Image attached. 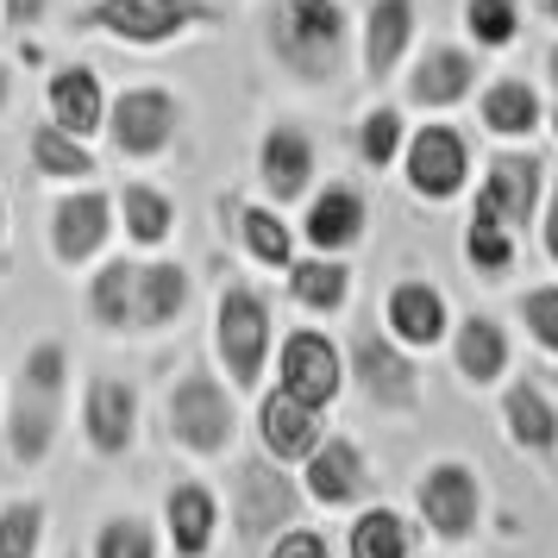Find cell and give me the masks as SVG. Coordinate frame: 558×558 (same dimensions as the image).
Wrapping results in <instances>:
<instances>
[{
  "label": "cell",
  "instance_id": "cell-1",
  "mask_svg": "<svg viewBox=\"0 0 558 558\" xmlns=\"http://www.w3.org/2000/svg\"><path fill=\"white\" fill-rule=\"evenodd\" d=\"M63 414H70V345L45 332L13 371V389L0 408V458L13 471H45L63 439Z\"/></svg>",
  "mask_w": 558,
  "mask_h": 558
},
{
  "label": "cell",
  "instance_id": "cell-2",
  "mask_svg": "<svg viewBox=\"0 0 558 558\" xmlns=\"http://www.w3.org/2000/svg\"><path fill=\"white\" fill-rule=\"evenodd\" d=\"M264 51L302 88H332L357 63V26L345 0H264Z\"/></svg>",
  "mask_w": 558,
  "mask_h": 558
},
{
  "label": "cell",
  "instance_id": "cell-3",
  "mask_svg": "<svg viewBox=\"0 0 558 558\" xmlns=\"http://www.w3.org/2000/svg\"><path fill=\"white\" fill-rule=\"evenodd\" d=\"M270 357H277V307L270 295L245 277L220 282L214 302V364L239 396H257L270 383Z\"/></svg>",
  "mask_w": 558,
  "mask_h": 558
},
{
  "label": "cell",
  "instance_id": "cell-4",
  "mask_svg": "<svg viewBox=\"0 0 558 558\" xmlns=\"http://www.w3.org/2000/svg\"><path fill=\"white\" fill-rule=\"evenodd\" d=\"M70 26L95 32V38H120L132 51H163L195 32H220L227 7L220 0H88L70 13Z\"/></svg>",
  "mask_w": 558,
  "mask_h": 558
},
{
  "label": "cell",
  "instance_id": "cell-5",
  "mask_svg": "<svg viewBox=\"0 0 558 558\" xmlns=\"http://www.w3.org/2000/svg\"><path fill=\"white\" fill-rule=\"evenodd\" d=\"M163 427L189 458H227L239 446V427H245V408H239V389L220 377V364H189L170 396H163Z\"/></svg>",
  "mask_w": 558,
  "mask_h": 558
},
{
  "label": "cell",
  "instance_id": "cell-6",
  "mask_svg": "<svg viewBox=\"0 0 558 558\" xmlns=\"http://www.w3.org/2000/svg\"><path fill=\"white\" fill-rule=\"evenodd\" d=\"M227 527L232 539L245 546V553H264L277 533H289L295 521H302V483L289 477V464H277V458H239L227 477Z\"/></svg>",
  "mask_w": 558,
  "mask_h": 558
},
{
  "label": "cell",
  "instance_id": "cell-7",
  "mask_svg": "<svg viewBox=\"0 0 558 558\" xmlns=\"http://www.w3.org/2000/svg\"><path fill=\"white\" fill-rule=\"evenodd\" d=\"M345 389L364 408H377L389 421H402L421 408V357L408 352L402 339H389L383 320H357V332L345 339Z\"/></svg>",
  "mask_w": 558,
  "mask_h": 558
},
{
  "label": "cell",
  "instance_id": "cell-8",
  "mask_svg": "<svg viewBox=\"0 0 558 558\" xmlns=\"http://www.w3.org/2000/svg\"><path fill=\"white\" fill-rule=\"evenodd\" d=\"M107 151L126 163H157L177 151L182 138V95L163 82H126L120 95H107Z\"/></svg>",
  "mask_w": 558,
  "mask_h": 558
},
{
  "label": "cell",
  "instance_id": "cell-9",
  "mask_svg": "<svg viewBox=\"0 0 558 558\" xmlns=\"http://www.w3.org/2000/svg\"><path fill=\"white\" fill-rule=\"evenodd\" d=\"M402 182L408 195H421L427 207L439 202H458L471 177H477V151H471V138L452 126V120H421V126L402 138Z\"/></svg>",
  "mask_w": 558,
  "mask_h": 558
},
{
  "label": "cell",
  "instance_id": "cell-10",
  "mask_svg": "<svg viewBox=\"0 0 558 558\" xmlns=\"http://www.w3.org/2000/svg\"><path fill=\"white\" fill-rule=\"evenodd\" d=\"M113 232H120L113 189H95V182L57 189L51 214H45V245H51V264H57V270H88L95 257H107Z\"/></svg>",
  "mask_w": 558,
  "mask_h": 558
},
{
  "label": "cell",
  "instance_id": "cell-11",
  "mask_svg": "<svg viewBox=\"0 0 558 558\" xmlns=\"http://www.w3.org/2000/svg\"><path fill=\"white\" fill-rule=\"evenodd\" d=\"M483 477L464 458H439L414 483V521L439 539V546H471L483 527Z\"/></svg>",
  "mask_w": 558,
  "mask_h": 558
},
{
  "label": "cell",
  "instance_id": "cell-12",
  "mask_svg": "<svg viewBox=\"0 0 558 558\" xmlns=\"http://www.w3.org/2000/svg\"><path fill=\"white\" fill-rule=\"evenodd\" d=\"M270 383L289 389L307 408H332L345 396V345L327 327H289L277 332V357H270Z\"/></svg>",
  "mask_w": 558,
  "mask_h": 558
},
{
  "label": "cell",
  "instance_id": "cell-13",
  "mask_svg": "<svg viewBox=\"0 0 558 558\" xmlns=\"http://www.w3.org/2000/svg\"><path fill=\"white\" fill-rule=\"evenodd\" d=\"M483 88V51L471 45H458V38H427V45H414L408 57V107L414 113H452V107L477 101Z\"/></svg>",
  "mask_w": 558,
  "mask_h": 558
},
{
  "label": "cell",
  "instance_id": "cell-14",
  "mask_svg": "<svg viewBox=\"0 0 558 558\" xmlns=\"http://www.w3.org/2000/svg\"><path fill=\"white\" fill-rule=\"evenodd\" d=\"M546 163H539V151H527V145H502V151L483 163L477 177V207L471 214H489V220H502V227L527 232L533 220H539V202H546Z\"/></svg>",
  "mask_w": 558,
  "mask_h": 558
},
{
  "label": "cell",
  "instance_id": "cell-15",
  "mask_svg": "<svg viewBox=\"0 0 558 558\" xmlns=\"http://www.w3.org/2000/svg\"><path fill=\"white\" fill-rule=\"evenodd\" d=\"M295 239H307V252L320 257H345L371 239V195L345 177H327L307 189V207H302V227Z\"/></svg>",
  "mask_w": 558,
  "mask_h": 558
},
{
  "label": "cell",
  "instance_id": "cell-16",
  "mask_svg": "<svg viewBox=\"0 0 558 558\" xmlns=\"http://www.w3.org/2000/svg\"><path fill=\"white\" fill-rule=\"evenodd\" d=\"M138 389L126 377H113V371H95V377L82 383L76 396V427H82V446L95 458H126L138 446Z\"/></svg>",
  "mask_w": 558,
  "mask_h": 558
},
{
  "label": "cell",
  "instance_id": "cell-17",
  "mask_svg": "<svg viewBox=\"0 0 558 558\" xmlns=\"http://www.w3.org/2000/svg\"><path fill=\"white\" fill-rule=\"evenodd\" d=\"M421 45V0H371L357 20V57H364V82L383 88L408 70V57Z\"/></svg>",
  "mask_w": 558,
  "mask_h": 558
},
{
  "label": "cell",
  "instance_id": "cell-18",
  "mask_svg": "<svg viewBox=\"0 0 558 558\" xmlns=\"http://www.w3.org/2000/svg\"><path fill=\"white\" fill-rule=\"evenodd\" d=\"M302 496L320 508H357L377 496V477H371V452L357 446L352 433H327L302 464Z\"/></svg>",
  "mask_w": 558,
  "mask_h": 558
},
{
  "label": "cell",
  "instance_id": "cell-19",
  "mask_svg": "<svg viewBox=\"0 0 558 558\" xmlns=\"http://www.w3.org/2000/svg\"><path fill=\"white\" fill-rule=\"evenodd\" d=\"M257 182H264L270 207L307 202V189L320 182V145H314V132L295 126V120H277L257 138Z\"/></svg>",
  "mask_w": 558,
  "mask_h": 558
},
{
  "label": "cell",
  "instance_id": "cell-20",
  "mask_svg": "<svg viewBox=\"0 0 558 558\" xmlns=\"http://www.w3.org/2000/svg\"><path fill=\"white\" fill-rule=\"evenodd\" d=\"M227 527V502L207 477H177L163 489V553L170 558H207Z\"/></svg>",
  "mask_w": 558,
  "mask_h": 558
},
{
  "label": "cell",
  "instance_id": "cell-21",
  "mask_svg": "<svg viewBox=\"0 0 558 558\" xmlns=\"http://www.w3.org/2000/svg\"><path fill=\"white\" fill-rule=\"evenodd\" d=\"M327 408H307L295 402L289 389H277V383H264L257 389V446H264V458H277V464H295L302 471L307 452L327 439Z\"/></svg>",
  "mask_w": 558,
  "mask_h": 558
},
{
  "label": "cell",
  "instance_id": "cell-22",
  "mask_svg": "<svg viewBox=\"0 0 558 558\" xmlns=\"http://www.w3.org/2000/svg\"><path fill=\"white\" fill-rule=\"evenodd\" d=\"M383 332L402 339L408 352H433L452 332V302L433 277H396L383 295Z\"/></svg>",
  "mask_w": 558,
  "mask_h": 558
},
{
  "label": "cell",
  "instance_id": "cell-23",
  "mask_svg": "<svg viewBox=\"0 0 558 558\" xmlns=\"http://www.w3.org/2000/svg\"><path fill=\"white\" fill-rule=\"evenodd\" d=\"M446 352L471 389H502L508 371H514V339L496 314H458L452 332H446Z\"/></svg>",
  "mask_w": 558,
  "mask_h": 558
},
{
  "label": "cell",
  "instance_id": "cell-24",
  "mask_svg": "<svg viewBox=\"0 0 558 558\" xmlns=\"http://www.w3.org/2000/svg\"><path fill=\"white\" fill-rule=\"evenodd\" d=\"M195 302V270L177 257H138V277H132V332H170Z\"/></svg>",
  "mask_w": 558,
  "mask_h": 558
},
{
  "label": "cell",
  "instance_id": "cell-25",
  "mask_svg": "<svg viewBox=\"0 0 558 558\" xmlns=\"http://www.w3.org/2000/svg\"><path fill=\"white\" fill-rule=\"evenodd\" d=\"M220 220H227L232 245L252 257L257 270H277V277H282V270L302 257V252H295L302 239H295V227L282 220L277 207H257V202H245V195H220Z\"/></svg>",
  "mask_w": 558,
  "mask_h": 558
},
{
  "label": "cell",
  "instance_id": "cell-26",
  "mask_svg": "<svg viewBox=\"0 0 558 558\" xmlns=\"http://www.w3.org/2000/svg\"><path fill=\"white\" fill-rule=\"evenodd\" d=\"M477 126L502 145H527L546 132V95L527 76H489L477 88Z\"/></svg>",
  "mask_w": 558,
  "mask_h": 558
},
{
  "label": "cell",
  "instance_id": "cell-27",
  "mask_svg": "<svg viewBox=\"0 0 558 558\" xmlns=\"http://www.w3.org/2000/svg\"><path fill=\"white\" fill-rule=\"evenodd\" d=\"M45 120L76 138H95L107 126V82L95 76V63H57L45 76Z\"/></svg>",
  "mask_w": 558,
  "mask_h": 558
},
{
  "label": "cell",
  "instance_id": "cell-28",
  "mask_svg": "<svg viewBox=\"0 0 558 558\" xmlns=\"http://www.w3.org/2000/svg\"><path fill=\"white\" fill-rule=\"evenodd\" d=\"M496 414H502V433L527 458H553L558 452V402L533 377H508L502 396H496Z\"/></svg>",
  "mask_w": 558,
  "mask_h": 558
},
{
  "label": "cell",
  "instance_id": "cell-29",
  "mask_svg": "<svg viewBox=\"0 0 558 558\" xmlns=\"http://www.w3.org/2000/svg\"><path fill=\"white\" fill-rule=\"evenodd\" d=\"M113 214H120V232H126L132 252H163L170 239H177V195L170 189H157L145 177H126L113 189Z\"/></svg>",
  "mask_w": 558,
  "mask_h": 558
},
{
  "label": "cell",
  "instance_id": "cell-30",
  "mask_svg": "<svg viewBox=\"0 0 558 558\" xmlns=\"http://www.w3.org/2000/svg\"><path fill=\"white\" fill-rule=\"evenodd\" d=\"M132 277H138V257H95L88 282H82V314L95 332H132Z\"/></svg>",
  "mask_w": 558,
  "mask_h": 558
},
{
  "label": "cell",
  "instance_id": "cell-31",
  "mask_svg": "<svg viewBox=\"0 0 558 558\" xmlns=\"http://www.w3.org/2000/svg\"><path fill=\"white\" fill-rule=\"evenodd\" d=\"M352 289H357V270L345 264V257H295L289 270H282V295L295 307H307V314H345V302H352Z\"/></svg>",
  "mask_w": 558,
  "mask_h": 558
},
{
  "label": "cell",
  "instance_id": "cell-32",
  "mask_svg": "<svg viewBox=\"0 0 558 558\" xmlns=\"http://www.w3.org/2000/svg\"><path fill=\"white\" fill-rule=\"evenodd\" d=\"M26 157H32V170H38L45 182H57V189H76V182L101 177V157H95V145H88V138H76V132L51 126V120H38V126L26 132Z\"/></svg>",
  "mask_w": 558,
  "mask_h": 558
},
{
  "label": "cell",
  "instance_id": "cell-33",
  "mask_svg": "<svg viewBox=\"0 0 558 558\" xmlns=\"http://www.w3.org/2000/svg\"><path fill=\"white\" fill-rule=\"evenodd\" d=\"M345 558H421L414 553V527H408L402 508H357L352 527H345Z\"/></svg>",
  "mask_w": 558,
  "mask_h": 558
},
{
  "label": "cell",
  "instance_id": "cell-34",
  "mask_svg": "<svg viewBox=\"0 0 558 558\" xmlns=\"http://www.w3.org/2000/svg\"><path fill=\"white\" fill-rule=\"evenodd\" d=\"M464 264L483 282H508L514 264H521V232L502 227V220H489V214H471L464 220Z\"/></svg>",
  "mask_w": 558,
  "mask_h": 558
},
{
  "label": "cell",
  "instance_id": "cell-35",
  "mask_svg": "<svg viewBox=\"0 0 558 558\" xmlns=\"http://www.w3.org/2000/svg\"><path fill=\"white\" fill-rule=\"evenodd\" d=\"M458 13H464V45H471V51H483V57L521 45V26H527L521 0H464Z\"/></svg>",
  "mask_w": 558,
  "mask_h": 558
},
{
  "label": "cell",
  "instance_id": "cell-36",
  "mask_svg": "<svg viewBox=\"0 0 558 558\" xmlns=\"http://www.w3.org/2000/svg\"><path fill=\"white\" fill-rule=\"evenodd\" d=\"M82 558H163V533L145 514H107V521H95Z\"/></svg>",
  "mask_w": 558,
  "mask_h": 558
},
{
  "label": "cell",
  "instance_id": "cell-37",
  "mask_svg": "<svg viewBox=\"0 0 558 558\" xmlns=\"http://www.w3.org/2000/svg\"><path fill=\"white\" fill-rule=\"evenodd\" d=\"M402 138H408V113L402 107H389V101H377L364 120L352 126V145H357V157H364V170H396V157H402Z\"/></svg>",
  "mask_w": 558,
  "mask_h": 558
},
{
  "label": "cell",
  "instance_id": "cell-38",
  "mask_svg": "<svg viewBox=\"0 0 558 558\" xmlns=\"http://www.w3.org/2000/svg\"><path fill=\"white\" fill-rule=\"evenodd\" d=\"M45 553V502L7 496L0 502V558H38Z\"/></svg>",
  "mask_w": 558,
  "mask_h": 558
},
{
  "label": "cell",
  "instance_id": "cell-39",
  "mask_svg": "<svg viewBox=\"0 0 558 558\" xmlns=\"http://www.w3.org/2000/svg\"><path fill=\"white\" fill-rule=\"evenodd\" d=\"M514 314H521V327H527L533 345L546 357H558V277L521 289V295H514Z\"/></svg>",
  "mask_w": 558,
  "mask_h": 558
},
{
  "label": "cell",
  "instance_id": "cell-40",
  "mask_svg": "<svg viewBox=\"0 0 558 558\" xmlns=\"http://www.w3.org/2000/svg\"><path fill=\"white\" fill-rule=\"evenodd\" d=\"M264 558H332V539L320 527H307V521H295L289 533H277L270 546H264Z\"/></svg>",
  "mask_w": 558,
  "mask_h": 558
},
{
  "label": "cell",
  "instance_id": "cell-41",
  "mask_svg": "<svg viewBox=\"0 0 558 558\" xmlns=\"http://www.w3.org/2000/svg\"><path fill=\"white\" fill-rule=\"evenodd\" d=\"M533 232H539V252H546V264H553V277H558V177L546 182V202H539Z\"/></svg>",
  "mask_w": 558,
  "mask_h": 558
},
{
  "label": "cell",
  "instance_id": "cell-42",
  "mask_svg": "<svg viewBox=\"0 0 558 558\" xmlns=\"http://www.w3.org/2000/svg\"><path fill=\"white\" fill-rule=\"evenodd\" d=\"M0 20H7V32H38L45 20H51V0H0Z\"/></svg>",
  "mask_w": 558,
  "mask_h": 558
},
{
  "label": "cell",
  "instance_id": "cell-43",
  "mask_svg": "<svg viewBox=\"0 0 558 558\" xmlns=\"http://www.w3.org/2000/svg\"><path fill=\"white\" fill-rule=\"evenodd\" d=\"M13 95H20V76H13V63L0 57V120L13 113Z\"/></svg>",
  "mask_w": 558,
  "mask_h": 558
},
{
  "label": "cell",
  "instance_id": "cell-44",
  "mask_svg": "<svg viewBox=\"0 0 558 558\" xmlns=\"http://www.w3.org/2000/svg\"><path fill=\"white\" fill-rule=\"evenodd\" d=\"M539 70H546V88H553V101H558V38L539 51Z\"/></svg>",
  "mask_w": 558,
  "mask_h": 558
},
{
  "label": "cell",
  "instance_id": "cell-45",
  "mask_svg": "<svg viewBox=\"0 0 558 558\" xmlns=\"http://www.w3.org/2000/svg\"><path fill=\"white\" fill-rule=\"evenodd\" d=\"M539 13H546V26L558 32V0H539Z\"/></svg>",
  "mask_w": 558,
  "mask_h": 558
},
{
  "label": "cell",
  "instance_id": "cell-46",
  "mask_svg": "<svg viewBox=\"0 0 558 558\" xmlns=\"http://www.w3.org/2000/svg\"><path fill=\"white\" fill-rule=\"evenodd\" d=\"M546 132H553V138H558V101L546 107Z\"/></svg>",
  "mask_w": 558,
  "mask_h": 558
},
{
  "label": "cell",
  "instance_id": "cell-47",
  "mask_svg": "<svg viewBox=\"0 0 558 558\" xmlns=\"http://www.w3.org/2000/svg\"><path fill=\"white\" fill-rule=\"evenodd\" d=\"M0 245H7V195H0Z\"/></svg>",
  "mask_w": 558,
  "mask_h": 558
}]
</instances>
